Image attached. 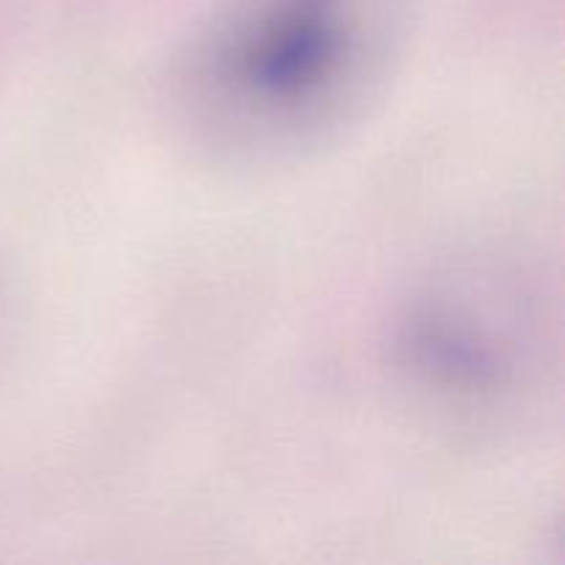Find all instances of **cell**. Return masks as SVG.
<instances>
[{"mask_svg":"<svg viewBox=\"0 0 565 565\" xmlns=\"http://www.w3.org/2000/svg\"><path fill=\"white\" fill-rule=\"evenodd\" d=\"M370 55L359 0H241L199 47L193 83L243 136L290 138L348 105Z\"/></svg>","mask_w":565,"mask_h":565,"instance_id":"6da1fadb","label":"cell"}]
</instances>
